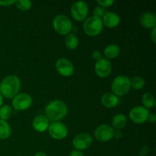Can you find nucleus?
Returning <instances> with one entry per match:
<instances>
[{
	"instance_id": "1",
	"label": "nucleus",
	"mask_w": 156,
	"mask_h": 156,
	"mask_svg": "<svg viewBox=\"0 0 156 156\" xmlns=\"http://www.w3.org/2000/svg\"><path fill=\"white\" fill-rule=\"evenodd\" d=\"M45 114L49 121L59 122L66 117L68 114V108L62 101H52L46 106Z\"/></svg>"
},
{
	"instance_id": "3",
	"label": "nucleus",
	"mask_w": 156,
	"mask_h": 156,
	"mask_svg": "<svg viewBox=\"0 0 156 156\" xmlns=\"http://www.w3.org/2000/svg\"><path fill=\"white\" fill-rule=\"evenodd\" d=\"M130 79L126 76H118L111 83V90L116 96H123L130 90Z\"/></svg>"
},
{
	"instance_id": "11",
	"label": "nucleus",
	"mask_w": 156,
	"mask_h": 156,
	"mask_svg": "<svg viewBox=\"0 0 156 156\" xmlns=\"http://www.w3.org/2000/svg\"><path fill=\"white\" fill-rule=\"evenodd\" d=\"M93 139L89 134L82 133L75 136L73 140V146L76 150H85L91 146Z\"/></svg>"
},
{
	"instance_id": "6",
	"label": "nucleus",
	"mask_w": 156,
	"mask_h": 156,
	"mask_svg": "<svg viewBox=\"0 0 156 156\" xmlns=\"http://www.w3.org/2000/svg\"><path fill=\"white\" fill-rule=\"evenodd\" d=\"M47 130L50 136L56 140H63L68 135V128L61 122H52Z\"/></svg>"
},
{
	"instance_id": "33",
	"label": "nucleus",
	"mask_w": 156,
	"mask_h": 156,
	"mask_svg": "<svg viewBox=\"0 0 156 156\" xmlns=\"http://www.w3.org/2000/svg\"><path fill=\"white\" fill-rule=\"evenodd\" d=\"M148 120H149V123H155L156 121V117L155 114H150L149 116V118H148Z\"/></svg>"
},
{
	"instance_id": "5",
	"label": "nucleus",
	"mask_w": 156,
	"mask_h": 156,
	"mask_svg": "<svg viewBox=\"0 0 156 156\" xmlns=\"http://www.w3.org/2000/svg\"><path fill=\"white\" fill-rule=\"evenodd\" d=\"M103 27V22L101 18L91 16L85 19L83 24V30L88 36L95 37L101 33Z\"/></svg>"
},
{
	"instance_id": "14",
	"label": "nucleus",
	"mask_w": 156,
	"mask_h": 156,
	"mask_svg": "<svg viewBox=\"0 0 156 156\" xmlns=\"http://www.w3.org/2000/svg\"><path fill=\"white\" fill-rule=\"evenodd\" d=\"M50 121L44 115H38L33 120L32 127L38 133H44L48 129Z\"/></svg>"
},
{
	"instance_id": "31",
	"label": "nucleus",
	"mask_w": 156,
	"mask_h": 156,
	"mask_svg": "<svg viewBox=\"0 0 156 156\" xmlns=\"http://www.w3.org/2000/svg\"><path fill=\"white\" fill-rule=\"evenodd\" d=\"M69 156H85V155H84V153L82 151L74 149V150H73L70 152Z\"/></svg>"
},
{
	"instance_id": "21",
	"label": "nucleus",
	"mask_w": 156,
	"mask_h": 156,
	"mask_svg": "<svg viewBox=\"0 0 156 156\" xmlns=\"http://www.w3.org/2000/svg\"><path fill=\"white\" fill-rule=\"evenodd\" d=\"M65 45L69 50H75L79 46V38L75 34H69L65 38Z\"/></svg>"
},
{
	"instance_id": "19",
	"label": "nucleus",
	"mask_w": 156,
	"mask_h": 156,
	"mask_svg": "<svg viewBox=\"0 0 156 156\" xmlns=\"http://www.w3.org/2000/svg\"><path fill=\"white\" fill-rule=\"evenodd\" d=\"M126 122H127V119H126V116L123 114H117L113 117L112 120V127L113 129H119L120 130L123 129L125 126L126 125Z\"/></svg>"
},
{
	"instance_id": "22",
	"label": "nucleus",
	"mask_w": 156,
	"mask_h": 156,
	"mask_svg": "<svg viewBox=\"0 0 156 156\" xmlns=\"http://www.w3.org/2000/svg\"><path fill=\"white\" fill-rule=\"evenodd\" d=\"M142 103H143L144 108L149 110V108H153L155 105V98L150 93H145L142 98Z\"/></svg>"
},
{
	"instance_id": "7",
	"label": "nucleus",
	"mask_w": 156,
	"mask_h": 156,
	"mask_svg": "<svg viewBox=\"0 0 156 156\" xmlns=\"http://www.w3.org/2000/svg\"><path fill=\"white\" fill-rule=\"evenodd\" d=\"M149 114V111L146 108L143 106H136L130 110L129 117L134 123L142 124L147 121Z\"/></svg>"
},
{
	"instance_id": "2",
	"label": "nucleus",
	"mask_w": 156,
	"mask_h": 156,
	"mask_svg": "<svg viewBox=\"0 0 156 156\" xmlns=\"http://www.w3.org/2000/svg\"><path fill=\"white\" fill-rule=\"evenodd\" d=\"M21 88V81L18 76L10 75L6 76L0 83V94L8 99L13 98Z\"/></svg>"
},
{
	"instance_id": "24",
	"label": "nucleus",
	"mask_w": 156,
	"mask_h": 156,
	"mask_svg": "<svg viewBox=\"0 0 156 156\" xmlns=\"http://www.w3.org/2000/svg\"><path fill=\"white\" fill-rule=\"evenodd\" d=\"M12 115V109L9 105H5L0 108V120H7Z\"/></svg>"
},
{
	"instance_id": "26",
	"label": "nucleus",
	"mask_w": 156,
	"mask_h": 156,
	"mask_svg": "<svg viewBox=\"0 0 156 156\" xmlns=\"http://www.w3.org/2000/svg\"><path fill=\"white\" fill-rule=\"evenodd\" d=\"M105 14H106V11L104 8L101 7V6H97L93 9V16L97 17L101 19V18H103Z\"/></svg>"
},
{
	"instance_id": "30",
	"label": "nucleus",
	"mask_w": 156,
	"mask_h": 156,
	"mask_svg": "<svg viewBox=\"0 0 156 156\" xmlns=\"http://www.w3.org/2000/svg\"><path fill=\"white\" fill-rule=\"evenodd\" d=\"M149 149L148 146H143L140 151V156H146L148 154V152H149Z\"/></svg>"
},
{
	"instance_id": "8",
	"label": "nucleus",
	"mask_w": 156,
	"mask_h": 156,
	"mask_svg": "<svg viewBox=\"0 0 156 156\" xmlns=\"http://www.w3.org/2000/svg\"><path fill=\"white\" fill-rule=\"evenodd\" d=\"M88 7L86 2L83 1L76 2L71 6V15L76 21H82L87 18Z\"/></svg>"
},
{
	"instance_id": "23",
	"label": "nucleus",
	"mask_w": 156,
	"mask_h": 156,
	"mask_svg": "<svg viewBox=\"0 0 156 156\" xmlns=\"http://www.w3.org/2000/svg\"><path fill=\"white\" fill-rule=\"evenodd\" d=\"M146 85L144 79L140 76H135L130 79V87L135 90H140Z\"/></svg>"
},
{
	"instance_id": "35",
	"label": "nucleus",
	"mask_w": 156,
	"mask_h": 156,
	"mask_svg": "<svg viewBox=\"0 0 156 156\" xmlns=\"http://www.w3.org/2000/svg\"><path fill=\"white\" fill-rule=\"evenodd\" d=\"M34 156H47V155L43 152H37L36 154H35Z\"/></svg>"
},
{
	"instance_id": "36",
	"label": "nucleus",
	"mask_w": 156,
	"mask_h": 156,
	"mask_svg": "<svg viewBox=\"0 0 156 156\" xmlns=\"http://www.w3.org/2000/svg\"><path fill=\"white\" fill-rule=\"evenodd\" d=\"M2 104H3V97L2 96V94H0V108L2 106Z\"/></svg>"
},
{
	"instance_id": "13",
	"label": "nucleus",
	"mask_w": 156,
	"mask_h": 156,
	"mask_svg": "<svg viewBox=\"0 0 156 156\" xmlns=\"http://www.w3.org/2000/svg\"><path fill=\"white\" fill-rule=\"evenodd\" d=\"M94 71L96 75L100 78H106L111 73L112 71V65L111 62L106 58L100 59L96 61L94 65Z\"/></svg>"
},
{
	"instance_id": "28",
	"label": "nucleus",
	"mask_w": 156,
	"mask_h": 156,
	"mask_svg": "<svg viewBox=\"0 0 156 156\" xmlns=\"http://www.w3.org/2000/svg\"><path fill=\"white\" fill-rule=\"evenodd\" d=\"M91 56H92L93 59L96 61L99 60V59L102 58L101 53L100 51H98V50H94V51H93L92 54H91Z\"/></svg>"
},
{
	"instance_id": "25",
	"label": "nucleus",
	"mask_w": 156,
	"mask_h": 156,
	"mask_svg": "<svg viewBox=\"0 0 156 156\" xmlns=\"http://www.w3.org/2000/svg\"><path fill=\"white\" fill-rule=\"evenodd\" d=\"M15 4L16 5V7L19 10L23 11V12L29 10L32 5L31 2L29 0H18V1L15 2Z\"/></svg>"
},
{
	"instance_id": "15",
	"label": "nucleus",
	"mask_w": 156,
	"mask_h": 156,
	"mask_svg": "<svg viewBox=\"0 0 156 156\" xmlns=\"http://www.w3.org/2000/svg\"><path fill=\"white\" fill-rule=\"evenodd\" d=\"M103 25L109 27V28H114L118 26L120 22V18L117 14L114 12H106L102 18Z\"/></svg>"
},
{
	"instance_id": "27",
	"label": "nucleus",
	"mask_w": 156,
	"mask_h": 156,
	"mask_svg": "<svg viewBox=\"0 0 156 156\" xmlns=\"http://www.w3.org/2000/svg\"><path fill=\"white\" fill-rule=\"evenodd\" d=\"M114 2L113 0H98L97 3L99 5V6L102 8L110 7L114 4Z\"/></svg>"
},
{
	"instance_id": "29",
	"label": "nucleus",
	"mask_w": 156,
	"mask_h": 156,
	"mask_svg": "<svg viewBox=\"0 0 156 156\" xmlns=\"http://www.w3.org/2000/svg\"><path fill=\"white\" fill-rule=\"evenodd\" d=\"M15 0H4V1H0V5L2 6H9L15 3Z\"/></svg>"
},
{
	"instance_id": "4",
	"label": "nucleus",
	"mask_w": 156,
	"mask_h": 156,
	"mask_svg": "<svg viewBox=\"0 0 156 156\" xmlns=\"http://www.w3.org/2000/svg\"><path fill=\"white\" fill-rule=\"evenodd\" d=\"M53 27L59 34L67 35L70 34V31L73 29V23L66 15H58L53 18Z\"/></svg>"
},
{
	"instance_id": "32",
	"label": "nucleus",
	"mask_w": 156,
	"mask_h": 156,
	"mask_svg": "<svg viewBox=\"0 0 156 156\" xmlns=\"http://www.w3.org/2000/svg\"><path fill=\"white\" fill-rule=\"evenodd\" d=\"M150 37H151V39H152V42H153L154 44H155V42H156V27H154V28H152V31H151V33H150Z\"/></svg>"
},
{
	"instance_id": "9",
	"label": "nucleus",
	"mask_w": 156,
	"mask_h": 156,
	"mask_svg": "<svg viewBox=\"0 0 156 156\" xmlns=\"http://www.w3.org/2000/svg\"><path fill=\"white\" fill-rule=\"evenodd\" d=\"M12 106L17 111H25L32 105V98L27 93H19L12 98Z\"/></svg>"
},
{
	"instance_id": "17",
	"label": "nucleus",
	"mask_w": 156,
	"mask_h": 156,
	"mask_svg": "<svg viewBox=\"0 0 156 156\" xmlns=\"http://www.w3.org/2000/svg\"><path fill=\"white\" fill-rule=\"evenodd\" d=\"M101 104L108 108H115L119 103V98L113 93H105L101 97Z\"/></svg>"
},
{
	"instance_id": "10",
	"label": "nucleus",
	"mask_w": 156,
	"mask_h": 156,
	"mask_svg": "<svg viewBox=\"0 0 156 156\" xmlns=\"http://www.w3.org/2000/svg\"><path fill=\"white\" fill-rule=\"evenodd\" d=\"M114 129L108 124L99 125L94 130V137L96 140L101 143L110 141L114 137Z\"/></svg>"
},
{
	"instance_id": "34",
	"label": "nucleus",
	"mask_w": 156,
	"mask_h": 156,
	"mask_svg": "<svg viewBox=\"0 0 156 156\" xmlns=\"http://www.w3.org/2000/svg\"><path fill=\"white\" fill-rule=\"evenodd\" d=\"M122 136H123V133H122V132L120 130H119V129H117L116 131H114V136L116 137L117 139L121 138Z\"/></svg>"
},
{
	"instance_id": "16",
	"label": "nucleus",
	"mask_w": 156,
	"mask_h": 156,
	"mask_svg": "<svg viewBox=\"0 0 156 156\" xmlns=\"http://www.w3.org/2000/svg\"><path fill=\"white\" fill-rule=\"evenodd\" d=\"M140 22L146 28H154L156 26V15L152 12H146L140 17Z\"/></svg>"
},
{
	"instance_id": "12",
	"label": "nucleus",
	"mask_w": 156,
	"mask_h": 156,
	"mask_svg": "<svg viewBox=\"0 0 156 156\" xmlns=\"http://www.w3.org/2000/svg\"><path fill=\"white\" fill-rule=\"evenodd\" d=\"M56 69L61 76L69 77L74 73V66L69 59L60 58L56 62Z\"/></svg>"
},
{
	"instance_id": "18",
	"label": "nucleus",
	"mask_w": 156,
	"mask_h": 156,
	"mask_svg": "<svg viewBox=\"0 0 156 156\" xmlns=\"http://www.w3.org/2000/svg\"><path fill=\"white\" fill-rule=\"evenodd\" d=\"M120 53V49L116 44H110L108 45L104 50V55L105 58L108 60L111 59H115L119 56Z\"/></svg>"
},
{
	"instance_id": "20",
	"label": "nucleus",
	"mask_w": 156,
	"mask_h": 156,
	"mask_svg": "<svg viewBox=\"0 0 156 156\" xmlns=\"http://www.w3.org/2000/svg\"><path fill=\"white\" fill-rule=\"evenodd\" d=\"M12 134L10 125L5 120H0V140H6Z\"/></svg>"
}]
</instances>
